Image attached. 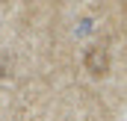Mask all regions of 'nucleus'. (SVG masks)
I'll list each match as a JSON object with an SVG mask.
<instances>
[{
    "mask_svg": "<svg viewBox=\"0 0 127 121\" xmlns=\"http://www.w3.org/2000/svg\"><path fill=\"white\" fill-rule=\"evenodd\" d=\"M86 71L92 77H106L109 74V53L103 47H89L86 50Z\"/></svg>",
    "mask_w": 127,
    "mask_h": 121,
    "instance_id": "f257e3e1",
    "label": "nucleus"
}]
</instances>
